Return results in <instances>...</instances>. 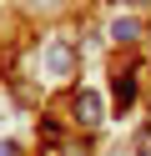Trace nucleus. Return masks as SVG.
<instances>
[{"label":"nucleus","instance_id":"obj_1","mask_svg":"<svg viewBox=\"0 0 151 156\" xmlns=\"http://www.w3.org/2000/svg\"><path fill=\"white\" fill-rule=\"evenodd\" d=\"M40 61H45V76H50V81H66V76H76L81 51L66 41V35H50V41H45V51H40Z\"/></svg>","mask_w":151,"mask_h":156},{"label":"nucleus","instance_id":"obj_2","mask_svg":"<svg viewBox=\"0 0 151 156\" xmlns=\"http://www.w3.org/2000/svg\"><path fill=\"white\" fill-rule=\"evenodd\" d=\"M111 101H116L121 116L136 106V66H116V71H111Z\"/></svg>","mask_w":151,"mask_h":156},{"label":"nucleus","instance_id":"obj_3","mask_svg":"<svg viewBox=\"0 0 151 156\" xmlns=\"http://www.w3.org/2000/svg\"><path fill=\"white\" fill-rule=\"evenodd\" d=\"M70 121L86 126V131L101 126V96H96V91H76V96H70Z\"/></svg>","mask_w":151,"mask_h":156},{"label":"nucleus","instance_id":"obj_4","mask_svg":"<svg viewBox=\"0 0 151 156\" xmlns=\"http://www.w3.org/2000/svg\"><path fill=\"white\" fill-rule=\"evenodd\" d=\"M111 41H116L121 51L136 45V41H141V20H136V15H116V20H111Z\"/></svg>","mask_w":151,"mask_h":156},{"label":"nucleus","instance_id":"obj_5","mask_svg":"<svg viewBox=\"0 0 151 156\" xmlns=\"http://www.w3.org/2000/svg\"><path fill=\"white\" fill-rule=\"evenodd\" d=\"M0 156H20V151H15V141H0Z\"/></svg>","mask_w":151,"mask_h":156},{"label":"nucleus","instance_id":"obj_6","mask_svg":"<svg viewBox=\"0 0 151 156\" xmlns=\"http://www.w3.org/2000/svg\"><path fill=\"white\" fill-rule=\"evenodd\" d=\"M25 5H56V0H25Z\"/></svg>","mask_w":151,"mask_h":156},{"label":"nucleus","instance_id":"obj_7","mask_svg":"<svg viewBox=\"0 0 151 156\" xmlns=\"http://www.w3.org/2000/svg\"><path fill=\"white\" fill-rule=\"evenodd\" d=\"M136 5H151V0H136Z\"/></svg>","mask_w":151,"mask_h":156},{"label":"nucleus","instance_id":"obj_8","mask_svg":"<svg viewBox=\"0 0 151 156\" xmlns=\"http://www.w3.org/2000/svg\"><path fill=\"white\" fill-rule=\"evenodd\" d=\"M146 35H151V30H146Z\"/></svg>","mask_w":151,"mask_h":156}]
</instances>
